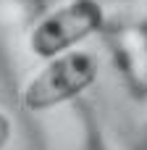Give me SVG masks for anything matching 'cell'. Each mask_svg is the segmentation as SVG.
Returning a JSON list of instances; mask_svg holds the SVG:
<instances>
[{
  "label": "cell",
  "instance_id": "6da1fadb",
  "mask_svg": "<svg viewBox=\"0 0 147 150\" xmlns=\"http://www.w3.org/2000/svg\"><path fill=\"white\" fill-rule=\"evenodd\" d=\"M100 74V61L89 50H68L50 61H42V66L26 79V84L18 92V103L29 113H45L53 111L79 95H84Z\"/></svg>",
  "mask_w": 147,
  "mask_h": 150
},
{
  "label": "cell",
  "instance_id": "7a4b0ae2",
  "mask_svg": "<svg viewBox=\"0 0 147 150\" xmlns=\"http://www.w3.org/2000/svg\"><path fill=\"white\" fill-rule=\"evenodd\" d=\"M105 24V8L100 0H60L47 8L29 29V53L39 61H50L60 53L76 50L87 37Z\"/></svg>",
  "mask_w": 147,
  "mask_h": 150
},
{
  "label": "cell",
  "instance_id": "3957f363",
  "mask_svg": "<svg viewBox=\"0 0 147 150\" xmlns=\"http://www.w3.org/2000/svg\"><path fill=\"white\" fill-rule=\"evenodd\" d=\"M11 137H13V119L8 116V111L0 108V150L11 145Z\"/></svg>",
  "mask_w": 147,
  "mask_h": 150
}]
</instances>
